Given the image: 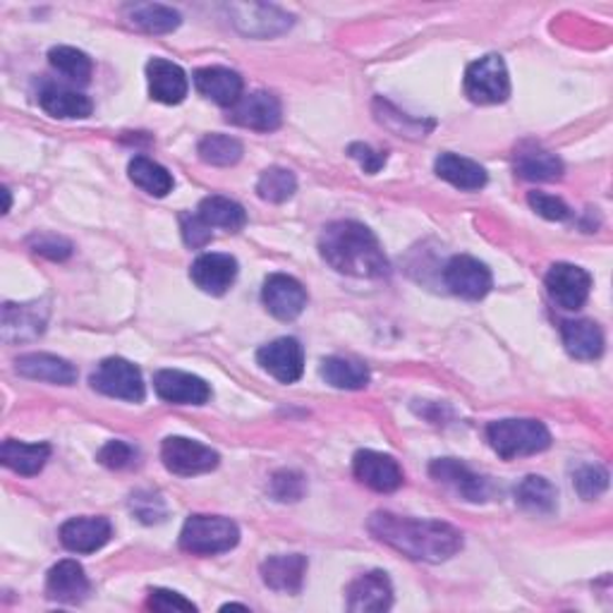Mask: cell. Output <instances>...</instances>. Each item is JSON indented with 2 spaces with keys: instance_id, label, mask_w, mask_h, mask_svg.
Wrapping results in <instances>:
<instances>
[{
  "instance_id": "obj_1",
  "label": "cell",
  "mask_w": 613,
  "mask_h": 613,
  "mask_svg": "<svg viewBox=\"0 0 613 613\" xmlns=\"http://www.w3.org/2000/svg\"><path fill=\"white\" fill-rule=\"evenodd\" d=\"M367 530L381 544L412 561L443 563L462 549V532L441 520H417L379 511L367 520Z\"/></svg>"
},
{
  "instance_id": "obj_38",
  "label": "cell",
  "mask_w": 613,
  "mask_h": 613,
  "mask_svg": "<svg viewBox=\"0 0 613 613\" xmlns=\"http://www.w3.org/2000/svg\"><path fill=\"white\" fill-rule=\"evenodd\" d=\"M295 192H297V181H295L293 171H288V168L272 166L259 175L257 194L264 202L283 204V202H288Z\"/></svg>"
},
{
  "instance_id": "obj_17",
  "label": "cell",
  "mask_w": 613,
  "mask_h": 613,
  "mask_svg": "<svg viewBox=\"0 0 613 613\" xmlns=\"http://www.w3.org/2000/svg\"><path fill=\"white\" fill-rule=\"evenodd\" d=\"M394 604L391 580L384 571H369L357 575L346 590V606L355 613H379Z\"/></svg>"
},
{
  "instance_id": "obj_16",
  "label": "cell",
  "mask_w": 613,
  "mask_h": 613,
  "mask_svg": "<svg viewBox=\"0 0 613 613\" xmlns=\"http://www.w3.org/2000/svg\"><path fill=\"white\" fill-rule=\"evenodd\" d=\"M257 362L280 384H295L305 371V350L297 338H278L259 348Z\"/></svg>"
},
{
  "instance_id": "obj_27",
  "label": "cell",
  "mask_w": 613,
  "mask_h": 613,
  "mask_svg": "<svg viewBox=\"0 0 613 613\" xmlns=\"http://www.w3.org/2000/svg\"><path fill=\"white\" fill-rule=\"evenodd\" d=\"M39 106L49 115L61 118V121H80V118H89L94 111L92 101L63 84L43 86L39 92Z\"/></svg>"
},
{
  "instance_id": "obj_26",
  "label": "cell",
  "mask_w": 613,
  "mask_h": 613,
  "mask_svg": "<svg viewBox=\"0 0 613 613\" xmlns=\"http://www.w3.org/2000/svg\"><path fill=\"white\" fill-rule=\"evenodd\" d=\"M561 336L568 355L582 362L600 360L604 353V334L600 324L590 319H571L561 324Z\"/></svg>"
},
{
  "instance_id": "obj_14",
  "label": "cell",
  "mask_w": 613,
  "mask_h": 613,
  "mask_svg": "<svg viewBox=\"0 0 613 613\" xmlns=\"http://www.w3.org/2000/svg\"><path fill=\"white\" fill-rule=\"evenodd\" d=\"M154 391L161 400L173 402V406H206L208 398H212V386L202 377L181 369L156 371Z\"/></svg>"
},
{
  "instance_id": "obj_48",
  "label": "cell",
  "mask_w": 613,
  "mask_h": 613,
  "mask_svg": "<svg viewBox=\"0 0 613 613\" xmlns=\"http://www.w3.org/2000/svg\"><path fill=\"white\" fill-rule=\"evenodd\" d=\"M3 194H6V214H8V212H10V204H12V197H10V190L6 187V190H3Z\"/></svg>"
},
{
  "instance_id": "obj_24",
  "label": "cell",
  "mask_w": 613,
  "mask_h": 613,
  "mask_svg": "<svg viewBox=\"0 0 613 613\" xmlns=\"http://www.w3.org/2000/svg\"><path fill=\"white\" fill-rule=\"evenodd\" d=\"M20 377L34 379V381H47L55 386H72L78 381V369H74L68 360L58 355L49 353H29L20 355L18 362H14Z\"/></svg>"
},
{
  "instance_id": "obj_8",
  "label": "cell",
  "mask_w": 613,
  "mask_h": 613,
  "mask_svg": "<svg viewBox=\"0 0 613 613\" xmlns=\"http://www.w3.org/2000/svg\"><path fill=\"white\" fill-rule=\"evenodd\" d=\"M429 474L439 484L451 489L456 497L470 503H484L491 497V484L487 477L472 472L466 462L456 458H437L429 466Z\"/></svg>"
},
{
  "instance_id": "obj_30",
  "label": "cell",
  "mask_w": 613,
  "mask_h": 613,
  "mask_svg": "<svg viewBox=\"0 0 613 613\" xmlns=\"http://www.w3.org/2000/svg\"><path fill=\"white\" fill-rule=\"evenodd\" d=\"M51 458V446L49 443H22L8 439L0 446V460L3 466L12 472L22 477H34L43 470Z\"/></svg>"
},
{
  "instance_id": "obj_15",
  "label": "cell",
  "mask_w": 613,
  "mask_h": 613,
  "mask_svg": "<svg viewBox=\"0 0 613 613\" xmlns=\"http://www.w3.org/2000/svg\"><path fill=\"white\" fill-rule=\"evenodd\" d=\"M353 472L365 487L379 493L398 491L406 482L398 460L379 451H357L353 458Z\"/></svg>"
},
{
  "instance_id": "obj_28",
  "label": "cell",
  "mask_w": 613,
  "mask_h": 613,
  "mask_svg": "<svg viewBox=\"0 0 613 613\" xmlns=\"http://www.w3.org/2000/svg\"><path fill=\"white\" fill-rule=\"evenodd\" d=\"M515 171L532 183H553L563 175V161L542 146L522 144L515 152Z\"/></svg>"
},
{
  "instance_id": "obj_13",
  "label": "cell",
  "mask_w": 613,
  "mask_h": 613,
  "mask_svg": "<svg viewBox=\"0 0 613 613\" xmlns=\"http://www.w3.org/2000/svg\"><path fill=\"white\" fill-rule=\"evenodd\" d=\"M49 324V305L47 300L34 303H6L3 305V326H0V336L6 343H24L37 340Z\"/></svg>"
},
{
  "instance_id": "obj_23",
  "label": "cell",
  "mask_w": 613,
  "mask_h": 613,
  "mask_svg": "<svg viewBox=\"0 0 613 613\" xmlns=\"http://www.w3.org/2000/svg\"><path fill=\"white\" fill-rule=\"evenodd\" d=\"M194 86L204 99H212L223 109H233L243 99L245 82L241 74L228 68H202L194 72Z\"/></svg>"
},
{
  "instance_id": "obj_40",
  "label": "cell",
  "mask_w": 613,
  "mask_h": 613,
  "mask_svg": "<svg viewBox=\"0 0 613 613\" xmlns=\"http://www.w3.org/2000/svg\"><path fill=\"white\" fill-rule=\"evenodd\" d=\"M307 491L305 474L295 470H278L274 472L272 480H268V493L278 503H297Z\"/></svg>"
},
{
  "instance_id": "obj_7",
  "label": "cell",
  "mask_w": 613,
  "mask_h": 613,
  "mask_svg": "<svg viewBox=\"0 0 613 613\" xmlns=\"http://www.w3.org/2000/svg\"><path fill=\"white\" fill-rule=\"evenodd\" d=\"M161 460L168 472L177 477H194L218 468L221 456L200 441L185 437H168L161 446Z\"/></svg>"
},
{
  "instance_id": "obj_5",
  "label": "cell",
  "mask_w": 613,
  "mask_h": 613,
  "mask_svg": "<svg viewBox=\"0 0 613 613\" xmlns=\"http://www.w3.org/2000/svg\"><path fill=\"white\" fill-rule=\"evenodd\" d=\"M466 96L480 106H493L511 96V78L503 58L489 53L466 70Z\"/></svg>"
},
{
  "instance_id": "obj_20",
  "label": "cell",
  "mask_w": 613,
  "mask_h": 613,
  "mask_svg": "<svg viewBox=\"0 0 613 613\" xmlns=\"http://www.w3.org/2000/svg\"><path fill=\"white\" fill-rule=\"evenodd\" d=\"M190 278L202 293L226 295L237 278V262L231 254L206 252L194 259L190 268Z\"/></svg>"
},
{
  "instance_id": "obj_31",
  "label": "cell",
  "mask_w": 613,
  "mask_h": 613,
  "mask_svg": "<svg viewBox=\"0 0 613 613\" xmlns=\"http://www.w3.org/2000/svg\"><path fill=\"white\" fill-rule=\"evenodd\" d=\"M515 503L534 515H551L559 508V491L540 474H530L515 487Z\"/></svg>"
},
{
  "instance_id": "obj_42",
  "label": "cell",
  "mask_w": 613,
  "mask_h": 613,
  "mask_svg": "<svg viewBox=\"0 0 613 613\" xmlns=\"http://www.w3.org/2000/svg\"><path fill=\"white\" fill-rule=\"evenodd\" d=\"M137 448L130 446L127 441H109L96 453V460L109 470H127L137 462Z\"/></svg>"
},
{
  "instance_id": "obj_41",
  "label": "cell",
  "mask_w": 613,
  "mask_h": 613,
  "mask_svg": "<svg viewBox=\"0 0 613 613\" xmlns=\"http://www.w3.org/2000/svg\"><path fill=\"white\" fill-rule=\"evenodd\" d=\"M573 484L582 499L594 501L596 497H602V493L606 491L609 472L602 466H582L573 477Z\"/></svg>"
},
{
  "instance_id": "obj_2",
  "label": "cell",
  "mask_w": 613,
  "mask_h": 613,
  "mask_svg": "<svg viewBox=\"0 0 613 613\" xmlns=\"http://www.w3.org/2000/svg\"><path fill=\"white\" fill-rule=\"evenodd\" d=\"M319 252L324 262L338 274L355 278H381L388 274V259L379 237L365 223H328L319 237Z\"/></svg>"
},
{
  "instance_id": "obj_32",
  "label": "cell",
  "mask_w": 613,
  "mask_h": 613,
  "mask_svg": "<svg viewBox=\"0 0 613 613\" xmlns=\"http://www.w3.org/2000/svg\"><path fill=\"white\" fill-rule=\"evenodd\" d=\"M321 377L328 386L340 388V391H360L369 384V369L360 360L336 355L321 362Z\"/></svg>"
},
{
  "instance_id": "obj_11",
  "label": "cell",
  "mask_w": 613,
  "mask_h": 613,
  "mask_svg": "<svg viewBox=\"0 0 613 613\" xmlns=\"http://www.w3.org/2000/svg\"><path fill=\"white\" fill-rule=\"evenodd\" d=\"M262 303L278 321H295L307 307V290L297 278L274 274L264 280Z\"/></svg>"
},
{
  "instance_id": "obj_37",
  "label": "cell",
  "mask_w": 613,
  "mask_h": 613,
  "mask_svg": "<svg viewBox=\"0 0 613 613\" xmlns=\"http://www.w3.org/2000/svg\"><path fill=\"white\" fill-rule=\"evenodd\" d=\"M200 159L208 166H218V168H228L235 166L237 161L243 159V144L235 137H228V134H206V137L197 146Z\"/></svg>"
},
{
  "instance_id": "obj_4",
  "label": "cell",
  "mask_w": 613,
  "mask_h": 613,
  "mask_svg": "<svg viewBox=\"0 0 613 613\" xmlns=\"http://www.w3.org/2000/svg\"><path fill=\"white\" fill-rule=\"evenodd\" d=\"M241 542V530L221 515H190L181 532V549L192 556H216Z\"/></svg>"
},
{
  "instance_id": "obj_45",
  "label": "cell",
  "mask_w": 613,
  "mask_h": 613,
  "mask_svg": "<svg viewBox=\"0 0 613 613\" xmlns=\"http://www.w3.org/2000/svg\"><path fill=\"white\" fill-rule=\"evenodd\" d=\"M146 606L159 613H171V611H197L190 600H185L183 594H177L173 590H163V588H154L149 590V600Z\"/></svg>"
},
{
  "instance_id": "obj_39",
  "label": "cell",
  "mask_w": 613,
  "mask_h": 613,
  "mask_svg": "<svg viewBox=\"0 0 613 613\" xmlns=\"http://www.w3.org/2000/svg\"><path fill=\"white\" fill-rule=\"evenodd\" d=\"M130 511L144 525H159V522L166 520L168 508L166 501L161 499L159 491L152 489H140L130 497Z\"/></svg>"
},
{
  "instance_id": "obj_44",
  "label": "cell",
  "mask_w": 613,
  "mask_h": 613,
  "mask_svg": "<svg viewBox=\"0 0 613 613\" xmlns=\"http://www.w3.org/2000/svg\"><path fill=\"white\" fill-rule=\"evenodd\" d=\"M528 204L532 206L534 214H540L546 221H568L571 218V208L559 197L546 192H530L528 194Z\"/></svg>"
},
{
  "instance_id": "obj_22",
  "label": "cell",
  "mask_w": 613,
  "mask_h": 613,
  "mask_svg": "<svg viewBox=\"0 0 613 613\" xmlns=\"http://www.w3.org/2000/svg\"><path fill=\"white\" fill-rule=\"evenodd\" d=\"M307 559L303 553H278L262 563V580L268 590L297 594L305 585Z\"/></svg>"
},
{
  "instance_id": "obj_36",
  "label": "cell",
  "mask_w": 613,
  "mask_h": 613,
  "mask_svg": "<svg viewBox=\"0 0 613 613\" xmlns=\"http://www.w3.org/2000/svg\"><path fill=\"white\" fill-rule=\"evenodd\" d=\"M49 63L58 72H61L65 80H70L72 84L84 86V84L92 82L94 63L84 51H78L72 47H55V49L49 51Z\"/></svg>"
},
{
  "instance_id": "obj_18",
  "label": "cell",
  "mask_w": 613,
  "mask_h": 613,
  "mask_svg": "<svg viewBox=\"0 0 613 613\" xmlns=\"http://www.w3.org/2000/svg\"><path fill=\"white\" fill-rule=\"evenodd\" d=\"M58 537H61V544L72 553H94L111 542L113 525L109 518L101 515L70 518L63 522Z\"/></svg>"
},
{
  "instance_id": "obj_3",
  "label": "cell",
  "mask_w": 613,
  "mask_h": 613,
  "mask_svg": "<svg viewBox=\"0 0 613 613\" xmlns=\"http://www.w3.org/2000/svg\"><path fill=\"white\" fill-rule=\"evenodd\" d=\"M487 441L503 460L544 453L551 446V433L540 420H499L487 427Z\"/></svg>"
},
{
  "instance_id": "obj_47",
  "label": "cell",
  "mask_w": 613,
  "mask_h": 613,
  "mask_svg": "<svg viewBox=\"0 0 613 613\" xmlns=\"http://www.w3.org/2000/svg\"><path fill=\"white\" fill-rule=\"evenodd\" d=\"M348 154L360 163L362 171L374 175V173H379L384 166H386V152H377V149H371L369 144H362V142H355L348 146Z\"/></svg>"
},
{
  "instance_id": "obj_21",
  "label": "cell",
  "mask_w": 613,
  "mask_h": 613,
  "mask_svg": "<svg viewBox=\"0 0 613 613\" xmlns=\"http://www.w3.org/2000/svg\"><path fill=\"white\" fill-rule=\"evenodd\" d=\"M146 82L152 99L159 103H166V106L183 103L190 92L185 70L166 61V58H154V61L146 63Z\"/></svg>"
},
{
  "instance_id": "obj_29",
  "label": "cell",
  "mask_w": 613,
  "mask_h": 613,
  "mask_svg": "<svg viewBox=\"0 0 613 613\" xmlns=\"http://www.w3.org/2000/svg\"><path fill=\"white\" fill-rule=\"evenodd\" d=\"M433 171H437L441 181L451 183L453 187L466 190V192L482 190L489 181L487 171L480 166V163L472 159H466V156L451 154V152H446L437 159V163H433Z\"/></svg>"
},
{
  "instance_id": "obj_10",
  "label": "cell",
  "mask_w": 613,
  "mask_h": 613,
  "mask_svg": "<svg viewBox=\"0 0 613 613\" xmlns=\"http://www.w3.org/2000/svg\"><path fill=\"white\" fill-rule=\"evenodd\" d=\"M443 280L446 288L462 297V300H482V297L489 295L493 283L489 266L480 259L468 257V254H460V257H453L446 264Z\"/></svg>"
},
{
  "instance_id": "obj_6",
  "label": "cell",
  "mask_w": 613,
  "mask_h": 613,
  "mask_svg": "<svg viewBox=\"0 0 613 613\" xmlns=\"http://www.w3.org/2000/svg\"><path fill=\"white\" fill-rule=\"evenodd\" d=\"M89 384H92L94 391L103 396L127 402H142L146 396L140 367L132 365L130 360H123V357H109V360H103L94 369L92 377H89Z\"/></svg>"
},
{
  "instance_id": "obj_46",
  "label": "cell",
  "mask_w": 613,
  "mask_h": 613,
  "mask_svg": "<svg viewBox=\"0 0 613 613\" xmlns=\"http://www.w3.org/2000/svg\"><path fill=\"white\" fill-rule=\"evenodd\" d=\"M29 245H32V249L41 254V257L53 262H63L72 254V245L58 235H34L32 241H29Z\"/></svg>"
},
{
  "instance_id": "obj_35",
  "label": "cell",
  "mask_w": 613,
  "mask_h": 613,
  "mask_svg": "<svg viewBox=\"0 0 613 613\" xmlns=\"http://www.w3.org/2000/svg\"><path fill=\"white\" fill-rule=\"evenodd\" d=\"M130 22L134 27H140L146 34H171L181 27L183 20H181V12L168 6L142 3L130 8Z\"/></svg>"
},
{
  "instance_id": "obj_33",
  "label": "cell",
  "mask_w": 613,
  "mask_h": 613,
  "mask_svg": "<svg viewBox=\"0 0 613 613\" xmlns=\"http://www.w3.org/2000/svg\"><path fill=\"white\" fill-rule=\"evenodd\" d=\"M197 214L208 223L212 228H221L228 233H241L247 226V214L245 208L228 200L221 197V194H212V197H204Z\"/></svg>"
},
{
  "instance_id": "obj_19",
  "label": "cell",
  "mask_w": 613,
  "mask_h": 613,
  "mask_svg": "<svg viewBox=\"0 0 613 613\" xmlns=\"http://www.w3.org/2000/svg\"><path fill=\"white\" fill-rule=\"evenodd\" d=\"M231 18H233V24L241 29L245 37H257V39L283 34L293 24V18L288 12H283L274 6H257V3L231 6Z\"/></svg>"
},
{
  "instance_id": "obj_25",
  "label": "cell",
  "mask_w": 613,
  "mask_h": 613,
  "mask_svg": "<svg viewBox=\"0 0 613 613\" xmlns=\"http://www.w3.org/2000/svg\"><path fill=\"white\" fill-rule=\"evenodd\" d=\"M89 578L82 563L65 559L58 561L47 575V592L51 600L61 604H80L89 594Z\"/></svg>"
},
{
  "instance_id": "obj_43",
  "label": "cell",
  "mask_w": 613,
  "mask_h": 613,
  "mask_svg": "<svg viewBox=\"0 0 613 613\" xmlns=\"http://www.w3.org/2000/svg\"><path fill=\"white\" fill-rule=\"evenodd\" d=\"M214 228L200 216V214H181V233L187 247L192 249H202L208 243H212V233Z\"/></svg>"
},
{
  "instance_id": "obj_9",
  "label": "cell",
  "mask_w": 613,
  "mask_h": 613,
  "mask_svg": "<svg viewBox=\"0 0 613 613\" xmlns=\"http://www.w3.org/2000/svg\"><path fill=\"white\" fill-rule=\"evenodd\" d=\"M544 283L551 300L565 311L580 309L592 290V276L575 264H553Z\"/></svg>"
},
{
  "instance_id": "obj_34",
  "label": "cell",
  "mask_w": 613,
  "mask_h": 613,
  "mask_svg": "<svg viewBox=\"0 0 613 613\" xmlns=\"http://www.w3.org/2000/svg\"><path fill=\"white\" fill-rule=\"evenodd\" d=\"M130 181L137 185L140 190H144L146 194H152V197H166V194L173 192L175 181L173 175L161 166V163L146 159V156H134L130 161Z\"/></svg>"
},
{
  "instance_id": "obj_12",
  "label": "cell",
  "mask_w": 613,
  "mask_h": 613,
  "mask_svg": "<svg viewBox=\"0 0 613 613\" xmlns=\"http://www.w3.org/2000/svg\"><path fill=\"white\" fill-rule=\"evenodd\" d=\"M228 121L254 132H274L283 123L280 101L272 92L243 94V99L231 109Z\"/></svg>"
}]
</instances>
